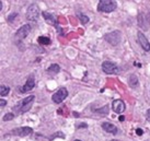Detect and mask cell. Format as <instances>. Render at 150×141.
<instances>
[{
	"mask_svg": "<svg viewBox=\"0 0 150 141\" xmlns=\"http://www.w3.org/2000/svg\"><path fill=\"white\" fill-rule=\"evenodd\" d=\"M34 100H35V96L34 95L26 96L25 99H23L19 103L16 104V106H13V112H16L17 114H22V113L28 112L30 108L32 107V104H33Z\"/></svg>",
	"mask_w": 150,
	"mask_h": 141,
	"instance_id": "1",
	"label": "cell"
},
{
	"mask_svg": "<svg viewBox=\"0 0 150 141\" xmlns=\"http://www.w3.org/2000/svg\"><path fill=\"white\" fill-rule=\"evenodd\" d=\"M117 8V4L115 0H100L98 4V10L100 12L110 13L113 12Z\"/></svg>",
	"mask_w": 150,
	"mask_h": 141,
	"instance_id": "2",
	"label": "cell"
},
{
	"mask_svg": "<svg viewBox=\"0 0 150 141\" xmlns=\"http://www.w3.org/2000/svg\"><path fill=\"white\" fill-rule=\"evenodd\" d=\"M104 39L108 42V44H111L113 46H116L122 41V33L120 31H113V32L106 33L104 35Z\"/></svg>",
	"mask_w": 150,
	"mask_h": 141,
	"instance_id": "3",
	"label": "cell"
},
{
	"mask_svg": "<svg viewBox=\"0 0 150 141\" xmlns=\"http://www.w3.org/2000/svg\"><path fill=\"white\" fill-rule=\"evenodd\" d=\"M138 25L142 31H147L150 26V13L140 12L138 14Z\"/></svg>",
	"mask_w": 150,
	"mask_h": 141,
	"instance_id": "4",
	"label": "cell"
},
{
	"mask_svg": "<svg viewBox=\"0 0 150 141\" xmlns=\"http://www.w3.org/2000/svg\"><path fill=\"white\" fill-rule=\"evenodd\" d=\"M38 16H40V8L36 4H30L26 11V19L30 21H38Z\"/></svg>",
	"mask_w": 150,
	"mask_h": 141,
	"instance_id": "5",
	"label": "cell"
},
{
	"mask_svg": "<svg viewBox=\"0 0 150 141\" xmlns=\"http://www.w3.org/2000/svg\"><path fill=\"white\" fill-rule=\"evenodd\" d=\"M30 32H31V25L30 24L22 25L21 27L17 31V33H16V39H17V42L23 41L30 34Z\"/></svg>",
	"mask_w": 150,
	"mask_h": 141,
	"instance_id": "6",
	"label": "cell"
},
{
	"mask_svg": "<svg viewBox=\"0 0 150 141\" xmlns=\"http://www.w3.org/2000/svg\"><path fill=\"white\" fill-rule=\"evenodd\" d=\"M68 96V91H67L66 87H60L58 91L54 93L53 96H52V100L53 102L56 104H60Z\"/></svg>",
	"mask_w": 150,
	"mask_h": 141,
	"instance_id": "7",
	"label": "cell"
},
{
	"mask_svg": "<svg viewBox=\"0 0 150 141\" xmlns=\"http://www.w3.org/2000/svg\"><path fill=\"white\" fill-rule=\"evenodd\" d=\"M102 70L104 71L105 73H108V75H116L120 72V69H118V67L115 65V63H113L112 61H104L102 63Z\"/></svg>",
	"mask_w": 150,
	"mask_h": 141,
	"instance_id": "8",
	"label": "cell"
},
{
	"mask_svg": "<svg viewBox=\"0 0 150 141\" xmlns=\"http://www.w3.org/2000/svg\"><path fill=\"white\" fill-rule=\"evenodd\" d=\"M32 131H33V129L31 127H19V128L13 129L11 133L14 136H19V137H25V136H29Z\"/></svg>",
	"mask_w": 150,
	"mask_h": 141,
	"instance_id": "9",
	"label": "cell"
},
{
	"mask_svg": "<svg viewBox=\"0 0 150 141\" xmlns=\"http://www.w3.org/2000/svg\"><path fill=\"white\" fill-rule=\"evenodd\" d=\"M137 37H138V42H139V44H140V46L142 47V49L145 50V51H149L150 50V43H149V41L147 39L146 36H145V34L142 33V32H138Z\"/></svg>",
	"mask_w": 150,
	"mask_h": 141,
	"instance_id": "10",
	"label": "cell"
},
{
	"mask_svg": "<svg viewBox=\"0 0 150 141\" xmlns=\"http://www.w3.org/2000/svg\"><path fill=\"white\" fill-rule=\"evenodd\" d=\"M112 108H113V112H115L116 114H122V113H124V111H125V103L122 100L113 101Z\"/></svg>",
	"mask_w": 150,
	"mask_h": 141,
	"instance_id": "11",
	"label": "cell"
},
{
	"mask_svg": "<svg viewBox=\"0 0 150 141\" xmlns=\"http://www.w3.org/2000/svg\"><path fill=\"white\" fill-rule=\"evenodd\" d=\"M35 87V79H34V75H30L29 79L26 80L25 84L22 87L21 91L22 92H29L31 90H33V87Z\"/></svg>",
	"mask_w": 150,
	"mask_h": 141,
	"instance_id": "12",
	"label": "cell"
},
{
	"mask_svg": "<svg viewBox=\"0 0 150 141\" xmlns=\"http://www.w3.org/2000/svg\"><path fill=\"white\" fill-rule=\"evenodd\" d=\"M43 17H44V19H45V21L47 22V23L55 25V26L58 29V22H57V19H56L53 14H50V13H48V12H43Z\"/></svg>",
	"mask_w": 150,
	"mask_h": 141,
	"instance_id": "13",
	"label": "cell"
},
{
	"mask_svg": "<svg viewBox=\"0 0 150 141\" xmlns=\"http://www.w3.org/2000/svg\"><path fill=\"white\" fill-rule=\"evenodd\" d=\"M102 128L104 129V131H106L108 133H113V135H116L117 131H118L116 126H114L111 123H103L102 124Z\"/></svg>",
	"mask_w": 150,
	"mask_h": 141,
	"instance_id": "14",
	"label": "cell"
},
{
	"mask_svg": "<svg viewBox=\"0 0 150 141\" xmlns=\"http://www.w3.org/2000/svg\"><path fill=\"white\" fill-rule=\"evenodd\" d=\"M138 84H139V81H138V78L136 75H132L129 77V85L132 87H137Z\"/></svg>",
	"mask_w": 150,
	"mask_h": 141,
	"instance_id": "15",
	"label": "cell"
},
{
	"mask_svg": "<svg viewBox=\"0 0 150 141\" xmlns=\"http://www.w3.org/2000/svg\"><path fill=\"white\" fill-rule=\"evenodd\" d=\"M59 70H60V67L58 65H56V63H53L52 66L48 67V69H47V72L48 73H52V75H56V73H58Z\"/></svg>",
	"mask_w": 150,
	"mask_h": 141,
	"instance_id": "16",
	"label": "cell"
},
{
	"mask_svg": "<svg viewBox=\"0 0 150 141\" xmlns=\"http://www.w3.org/2000/svg\"><path fill=\"white\" fill-rule=\"evenodd\" d=\"M38 44L41 45H50V37H46V36H40L38 38Z\"/></svg>",
	"mask_w": 150,
	"mask_h": 141,
	"instance_id": "17",
	"label": "cell"
},
{
	"mask_svg": "<svg viewBox=\"0 0 150 141\" xmlns=\"http://www.w3.org/2000/svg\"><path fill=\"white\" fill-rule=\"evenodd\" d=\"M10 92V87L7 85H1L0 87V96H6L8 95V93Z\"/></svg>",
	"mask_w": 150,
	"mask_h": 141,
	"instance_id": "18",
	"label": "cell"
},
{
	"mask_svg": "<svg viewBox=\"0 0 150 141\" xmlns=\"http://www.w3.org/2000/svg\"><path fill=\"white\" fill-rule=\"evenodd\" d=\"M78 18H79V20L81 21L82 24H87L88 22H89V18L87 16L82 14V13H78Z\"/></svg>",
	"mask_w": 150,
	"mask_h": 141,
	"instance_id": "19",
	"label": "cell"
},
{
	"mask_svg": "<svg viewBox=\"0 0 150 141\" xmlns=\"http://www.w3.org/2000/svg\"><path fill=\"white\" fill-rule=\"evenodd\" d=\"M13 117H14V115H13V114H11V113H10V114H6V115L4 116V121H11V119H13Z\"/></svg>",
	"mask_w": 150,
	"mask_h": 141,
	"instance_id": "20",
	"label": "cell"
},
{
	"mask_svg": "<svg viewBox=\"0 0 150 141\" xmlns=\"http://www.w3.org/2000/svg\"><path fill=\"white\" fill-rule=\"evenodd\" d=\"M0 105H1V107L6 106V105H7V101L4 100V99H1V100H0Z\"/></svg>",
	"mask_w": 150,
	"mask_h": 141,
	"instance_id": "21",
	"label": "cell"
},
{
	"mask_svg": "<svg viewBox=\"0 0 150 141\" xmlns=\"http://www.w3.org/2000/svg\"><path fill=\"white\" fill-rule=\"evenodd\" d=\"M17 16H18L17 13H13V14H11V16H10V17L8 18V21H9V22H11V21H12L13 19H14L13 17H17Z\"/></svg>",
	"mask_w": 150,
	"mask_h": 141,
	"instance_id": "22",
	"label": "cell"
},
{
	"mask_svg": "<svg viewBox=\"0 0 150 141\" xmlns=\"http://www.w3.org/2000/svg\"><path fill=\"white\" fill-rule=\"evenodd\" d=\"M136 133H137L138 136H142V135L144 133H142V129H137V130H136Z\"/></svg>",
	"mask_w": 150,
	"mask_h": 141,
	"instance_id": "23",
	"label": "cell"
},
{
	"mask_svg": "<svg viewBox=\"0 0 150 141\" xmlns=\"http://www.w3.org/2000/svg\"><path fill=\"white\" fill-rule=\"evenodd\" d=\"M147 117H148V119H150V109L147 111Z\"/></svg>",
	"mask_w": 150,
	"mask_h": 141,
	"instance_id": "24",
	"label": "cell"
},
{
	"mask_svg": "<svg viewBox=\"0 0 150 141\" xmlns=\"http://www.w3.org/2000/svg\"><path fill=\"white\" fill-rule=\"evenodd\" d=\"M118 119H120V121H124V119H125V118H124V116H121V117H120V118H118Z\"/></svg>",
	"mask_w": 150,
	"mask_h": 141,
	"instance_id": "25",
	"label": "cell"
},
{
	"mask_svg": "<svg viewBox=\"0 0 150 141\" xmlns=\"http://www.w3.org/2000/svg\"><path fill=\"white\" fill-rule=\"evenodd\" d=\"M75 141H80V140H75Z\"/></svg>",
	"mask_w": 150,
	"mask_h": 141,
	"instance_id": "26",
	"label": "cell"
},
{
	"mask_svg": "<svg viewBox=\"0 0 150 141\" xmlns=\"http://www.w3.org/2000/svg\"><path fill=\"white\" fill-rule=\"evenodd\" d=\"M112 141H117V140H112Z\"/></svg>",
	"mask_w": 150,
	"mask_h": 141,
	"instance_id": "27",
	"label": "cell"
}]
</instances>
